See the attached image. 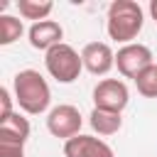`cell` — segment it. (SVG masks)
<instances>
[{"instance_id":"cell-1","label":"cell","mask_w":157,"mask_h":157,"mask_svg":"<svg viewBox=\"0 0 157 157\" xmlns=\"http://www.w3.org/2000/svg\"><path fill=\"white\" fill-rule=\"evenodd\" d=\"M12 96H15V103L20 105V110H25L27 115L47 113L49 103H52V88L37 69H22L15 74Z\"/></svg>"},{"instance_id":"cell-2","label":"cell","mask_w":157,"mask_h":157,"mask_svg":"<svg viewBox=\"0 0 157 157\" xmlns=\"http://www.w3.org/2000/svg\"><path fill=\"white\" fill-rule=\"evenodd\" d=\"M145 12L135 0H113L105 15V32L113 42L132 44V39L142 32Z\"/></svg>"},{"instance_id":"cell-3","label":"cell","mask_w":157,"mask_h":157,"mask_svg":"<svg viewBox=\"0 0 157 157\" xmlns=\"http://www.w3.org/2000/svg\"><path fill=\"white\" fill-rule=\"evenodd\" d=\"M44 66H47V71H49V76L54 81L74 83L81 76V71H83V59H81V54L71 44L61 42V44L52 47L44 54Z\"/></svg>"},{"instance_id":"cell-4","label":"cell","mask_w":157,"mask_h":157,"mask_svg":"<svg viewBox=\"0 0 157 157\" xmlns=\"http://www.w3.org/2000/svg\"><path fill=\"white\" fill-rule=\"evenodd\" d=\"M81 125H83V118L78 108L71 103H59L47 113V130L64 142L81 135Z\"/></svg>"},{"instance_id":"cell-5","label":"cell","mask_w":157,"mask_h":157,"mask_svg":"<svg viewBox=\"0 0 157 157\" xmlns=\"http://www.w3.org/2000/svg\"><path fill=\"white\" fill-rule=\"evenodd\" d=\"M130 103V91L120 78H101L93 88V108L123 113Z\"/></svg>"},{"instance_id":"cell-6","label":"cell","mask_w":157,"mask_h":157,"mask_svg":"<svg viewBox=\"0 0 157 157\" xmlns=\"http://www.w3.org/2000/svg\"><path fill=\"white\" fill-rule=\"evenodd\" d=\"M152 61V49L147 44H140V42H132V44H123L118 52H115V66L120 71V76L125 78H137Z\"/></svg>"},{"instance_id":"cell-7","label":"cell","mask_w":157,"mask_h":157,"mask_svg":"<svg viewBox=\"0 0 157 157\" xmlns=\"http://www.w3.org/2000/svg\"><path fill=\"white\" fill-rule=\"evenodd\" d=\"M81 59H83V69L93 76H105L115 66V52L105 42H88L81 49Z\"/></svg>"},{"instance_id":"cell-8","label":"cell","mask_w":157,"mask_h":157,"mask_svg":"<svg viewBox=\"0 0 157 157\" xmlns=\"http://www.w3.org/2000/svg\"><path fill=\"white\" fill-rule=\"evenodd\" d=\"M64 157H115V152L101 137L76 135L64 142Z\"/></svg>"},{"instance_id":"cell-9","label":"cell","mask_w":157,"mask_h":157,"mask_svg":"<svg viewBox=\"0 0 157 157\" xmlns=\"http://www.w3.org/2000/svg\"><path fill=\"white\" fill-rule=\"evenodd\" d=\"M27 39H29V44H32L34 49H42V52L47 54L52 47L61 44V39H64V29H61V25L54 22V20L32 22V27L27 29Z\"/></svg>"},{"instance_id":"cell-10","label":"cell","mask_w":157,"mask_h":157,"mask_svg":"<svg viewBox=\"0 0 157 157\" xmlns=\"http://www.w3.org/2000/svg\"><path fill=\"white\" fill-rule=\"evenodd\" d=\"M29 120L25 115H20L17 110L0 118V142H10V145H22L27 142L29 137Z\"/></svg>"},{"instance_id":"cell-11","label":"cell","mask_w":157,"mask_h":157,"mask_svg":"<svg viewBox=\"0 0 157 157\" xmlns=\"http://www.w3.org/2000/svg\"><path fill=\"white\" fill-rule=\"evenodd\" d=\"M88 123H91V128H93L98 135L108 137V135H115V132L123 128V113H110V110L93 108L91 115H88Z\"/></svg>"},{"instance_id":"cell-12","label":"cell","mask_w":157,"mask_h":157,"mask_svg":"<svg viewBox=\"0 0 157 157\" xmlns=\"http://www.w3.org/2000/svg\"><path fill=\"white\" fill-rule=\"evenodd\" d=\"M52 10H54V2H49V0H17V12L25 20L42 22L49 17Z\"/></svg>"},{"instance_id":"cell-13","label":"cell","mask_w":157,"mask_h":157,"mask_svg":"<svg viewBox=\"0 0 157 157\" xmlns=\"http://www.w3.org/2000/svg\"><path fill=\"white\" fill-rule=\"evenodd\" d=\"M25 27H22V20L15 17V15H0V44L7 47L12 42H17L22 37Z\"/></svg>"},{"instance_id":"cell-14","label":"cell","mask_w":157,"mask_h":157,"mask_svg":"<svg viewBox=\"0 0 157 157\" xmlns=\"http://www.w3.org/2000/svg\"><path fill=\"white\" fill-rule=\"evenodd\" d=\"M135 88L140 96L145 98H157V64H150L137 78H135Z\"/></svg>"},{"instance_id":"cell-15","label":"cell","mask_w":157,"mask_h":157,"mask_svg":"<svg viewBox=\"0 0 157 157\" xmlns=\"http://www.w3.org/2000/svg\"><path fill=\"white\" fill-rule=\"evenodd\" d=\"M0 103H2V108H0V118L15 113V110H12V93H10V88H0Z\"/></svg>"},{"instance_id":"cell-16","label":"cell","mask_w":157,"mask_h":157,"mask_svg":"<svg viewBox=\"0 0 157 157\" xmlns=\"http://www.w3.org/2000/svg\"><path fill=\"white\" fill-rule=\"evenodd\" d=\"M0 157H25V147L22 145H10V142H0Z\"/></svg>"},{"instance_id":"cell-17","label":"cell","mask_w":157,"mask_h":157,"mask_svg":"<svg viewBox=\"0 0 157 157\" xmlns=\"http://www.w3.org/2000/svg\"><path fill=\"white\" fill-rule=\"evenodd\" d=\"M150 17L157 22V0H152V2H150Z\"/></svg>"}]
</instances>
